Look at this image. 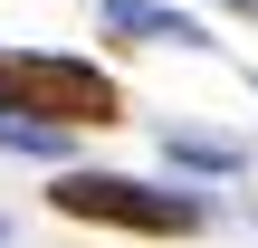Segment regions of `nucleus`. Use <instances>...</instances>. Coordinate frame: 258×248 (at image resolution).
<instances>
[{
    "instance_id": "1",
    "label": "nucleus",
    "mask_w": 258,
    "mask_h": 248,
    "mask_svg": "<svg viewBox=\"0 0 258 248\" xmlns=\"http://www.w3.org/2000/svg\"><path fill=\"white\" fill-rule=\"evenodd\" d=\"M0 105L38 115V124H124V96H115L105 67H86V57H29V48H0Z\"/></svg>"
},
{
    "instance_id": "2",
    "label": "nucleus",
    "mask_w": 258,
    "mask_h": 248,
    "mask_svg": "<svg viewBox=\"0 0 258 248\" xmlns=\"http://www.w3.org/2000/svg\"><path fill=\"white\" fill-rule=\"evenodd\" d=\"M48 201H57L67 220L144 229V239H191V229H201V201H191V191H163V182H134V172H57Z\"/></svg>"
},
{
    "instance_id": "3",
    "label": "nucleus",
    "mask_w": 258,
    "mask_h": 248,
    "mask_svg": "<svg viewBox=\"0 0 258 248\" xmlns=\"http://www.w3.org/2000/svg\"><path fill=\"white\" fill-rule=\"evenodd\" d=\"M105 29H115V38H163V48H201V29H191L182 10H163V0H105Z\"/></svg>"
},
{
    "instance_id": "4",
    "label": "nucleus",
    "mask_w": 258,
    "mask_h": 248,
    "mask_svg": "<svg viewBox=\"0 0 258 248\" xmlns=\"http://www.w3.org/2000/svg\"><path fill=\"white\" fill-rule=\"evenodd\" d=\"M0 153H29V162H57L67 172V124H38V115H10L0 105Z\"/></svg>"
},
{
    "instance_id": "5",
    "label": "nucleus",
    "mask_w": 258,
    "mask_h": 248,
    "mask_svg": "<svg viewBox=\"0 0 258 248\" xmlns=\"http://www.w3.org/2000/svg\"><path fill=\"white\" fill-rule=\"evenodd\" d=\"M172 162H182V172H239L249 153H239V143H201V134H172Z\"/></svg>"
},
{
    "instance_id": "6",
    "label": "nucleus",
    "mask_w": 258,
    "mask_h": 248,
    "mask_svg": "<svg viewBox=\"0 0 258 248\" xmlns=\"http://www.w3.org/2000/svg\"><path fill=\"white\" fill-rule=\"evenodd\" d=\"M220 10H239V19H258V0H220Z\"/></svg>"
}]
</instances>
